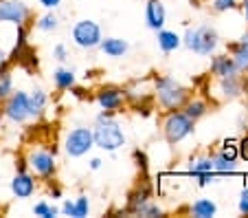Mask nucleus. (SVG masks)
<instances>
[{
  "mask_svg": "<svg viewBox=\"0 0 248 218\" xmlns=\"http://www.w3.org/2000/svg\"><path fill=\"white\" fill-rule=\"evenodd\" d=\"M152 95L165 110H180L185 101L191 97V90L185 84H180L171 75H156L152 80Z\"/></svg>",
  "mask_w": 248,
  "mask_h": 218,
  "instance_id": "nucleus-1",
  "label": "nucleus"
},
{
  "mask_svg": "<svg viewBox=\"0 0 248 218\" xmlns=\"http://www.w3.org/2000/svg\"><path fill=\"white\" fill-rule=\"evenodd\" d=\"M183 47L193 51L196 55L209 57L217 51L220 47V35H217L216 27L211 24H200V27H187L183 35Z\"/></svg>",
  "mask_w": 248,
  "mask_h": 218,
  "instance_id": "nucleus-2",
  "label": "nucleus"
},
{
  "mask_svg": "<svg viewBox=\"0 0 248 218\" xmlns=\"http://www.w3.org/2000/svg\"><path fill=\"white\" fill-rule=\"evenodd\" d=\"M93 137H94V148H99L103 152H110V154H114L119 148L125 146V130L117 121V117L94 121Z\"/></svg>",
  "mask_w": 248,
  "mask_h": 218,
  "instance_id": "nucleus-3",
  "label": "nucleus"
},
{
  "mask_svg": "<svg viewBox=\"0 0 248 218\" xmlns=\"http://www.w3.org/2000/svg\"><path fill=\"white\" fill-rule=\"evenodd\" d=\"M160 128H163V137L169 146H178L196 133V121L189 119L183 110H167Z\"/></svg>",
  "mask_w": 248,
  "mask_h": 218,
  "instance_id": "nucleus-4",
  "label": "nucleus"
},
{
  "mask_svg": "<svg viewBox=\"0 0 248 218\" xmlns=\"http://www.w3.org/2000/svg\"><path fill=\"white\" fill-rule=\"evenodd\" d=\"M27 166L29 172L35 174L38 179L44 181H53L57 174V159H55V150H46V148H31L27 157Z\"/></svg>",
  "mask_w": 248,
  "mask_h": 218,
  "instance_id": "nucleus-5",
  "label": "nucleus"
},
{
  "mask_svg": "<svg viewBox=\"0 0 248 218\" xmlns=\"http://www.w3.org/2000/svg\"><path fill=\"white\" fill-rule=\"evenodd\" d=\"M94 148V137L90 126H75L73 130H68L64 137V152L70 159H81L86 157L90 150Z\"/></svg>",
  "mask_w": 248,
  "mask_h": 218,
  "instance_id": "nucleus-6",
  "label": "nucleus"
},
{
  "mask_svg": "<svg viewBox=\"0 0 248 218\" xmlns=\"http://www.w3.org/2000/svg\"><path fill=\"white\" fill-rule=\"evenodd\" d=\"M70 38L75 42L77 49H84V51H93V49L99 47L103 38V31L99 27V22L90 18H84V20H77L70 29Z\"/></svg>",
  "mask_w": 248,
  "mask_h": 218,
  "instance_id": "nucleus-7",
  "label": "nucleus"
},
{
  "mask_svg": "<svg viewBox=\"0 0 248 218\" xmlns=\"http://www.w3.org/2000/svg\"><path fill=\"white\" fill-rule=\"evenodd\" d=\"M2 117L11 123H27L31 119L29 113V93L27 90H14L0 106Z\"/></svg>",
  "mask_w": 248,
  "mask_h": 218,
  "instance_id": "nucleus-8",
  "label": "nucleus"
},
{
  "mask_svg": "<svg viewBox=\"0 0 248 218\" xmlns=\"http://www.w3.org/2000/svg\"><path fill=\"white\" fill-rule=\"evenodd\" d=\"M31 20V7L22 0H0V24L27 27Z\"/></svg>",
  "mask_w": 248,
  "mask_h": 218,
  "instance_id": "nucleus-9",
  "label": "nucleus"
},
{
  "mask_svg": "<svg viewBox=\"0 0 248 218\" xmlns=\"http://www.w3.org/2000/svg\"><path fill=\"white\" fill-rule=\"evenodd\" d=\"M213 90L216 93H211V95L217 97L220 101H233L246 90V77H244V73L233 77H220V80H216Z\"/></svg>",
  "mask_w": 248,
  "mask_h": 218,
  "instance_id": "nucleus-10",
  "label": "nucleus"
},
{
  "mask_svg": "<svg viewBox=\"0 0 248 218\" xmlns=\"http://www.w3.org/2000/svg\"><path fill=\"white\" fill-rule=\"evenodd\" d=\"M94 101L101 110H110V113H119L125 101V90L119 86H101L94 95Z\"/></svg>",
  "mask_w": 248,
  "mask_h": 218,
  "instance_id": "nucleus-11",
  "label": "nucleus"
},
{
  "mask_svg": "<svg viewBox=\"0 0 248 218\" xmlns=\"http://www.w3.org/2000/svg\"><path fill=\"white\" fill-rule=\"evenodd\" d=\"M9 190L14 194V199L24 201V199H31L35 192H38V181H35V174L31 172H16L14 179L9 181Z\"/></svg>",
  "mask_w": 248,
  "mask_h": 218,
  "instance_id": "nucleus-12",
  "label": "nucleus"
},
{
  "mask_svg": "<svg viewBox=\"0 0 248 218\" xmlns=\"http://www.w3.org/2000/svg\"><path fill=\"white\" fill-rule=\"evenodd\" d=\"M152 196H154V190H152V183L150 181H140L139 185H136L134 190L127 194V205H125V212L127 214H139V209L143 207V205L147 203V201H152Z\"/></svg>",
  "mask_w": 248,
  "mask_h": 218,
  "instance_id": "nucleus-13",
  "label": "nucleus"
},
{
  "mask_svg": "<svg viewBox=\"0 0 248 218\" xmlns=\"http://www.w3.org/2000/svg\"><path fill=\"white\" fill-rule=\"evenodd\" d=\"M209 73L216 77V80H220V77L239 75L233 57H231L229 53H213V55H211V64H209Z\"/></svg>",
  "mask_w": 248,
  "mask_h": 218,
  "instance_id": "nucleus-14",
  "label": "nucleus"
},
{
  "mask_svg": "<svg viewBox=\"0 0 248 218\" xmlns=\"http://www.w3.org/2000/svg\"><path fill=\"white\" fill-rule=\"evenodd\" d=\"M145 22L152 31H160L167 22V9L163 0H145Z\"/></svg>",
  "mask_w": 248,
  "mask_h": 218,
  "instance_id": "nucleus-15",
  "label": "nucleus"
},
{
  "mask_svg": "<svg viewBox=\"0 0 248 218\" xmlns=\"http://www.w3.org/2000/svg\"><path fill=\"white\" fill-rule=\"evenodd\" d=\"M156 44H158V49L165 55H171V53H176L183 47V35H178L176 31H169V29L163 27L160 31H156Z\"/></svg>",
  "mask_w": 248,
  "mask_h": 218,
  "instance_id": "nucleus-16",
  "label": "nucleus"
},
{
  "mask_svg": "<svg viewBox=\"0 0 248 218\" xmlns=\"http://www.w3.org/2000/svg\"><path fill=\"white\" fill-rule=\"evenodd\" d=\"M99 51L103 53L106 57H112V60H119V57H123L127 51H130V44H127V40L123 38H101V42H99Z\"/></svg>",
  "mask_w": 248,
  "mask_h": 218,
  "instance_id": "nucleus-17",
  "label": "nucleus"
},
{
  "mask_svg": "<svg viewBox=\"0 0 248 218\" xmlns=\"http://www.w3.org/2000/svg\"><path fill=\"white\" fill-rule=\"evenodd\" d=\"M46 106H48V93L44 88H40V86H35L29 93V113H31V119L42 117Z\"/></svg>",
  "mask_w": 248,
  "mask_h": 218,
  "instance_id": "nucleus-18",
  "label": "nucleus"
},
{
  "mask_svg": "<svg viewBox=\"0 0 248 218\" xmlns=\"http://www.w3.org/2000/svg\"><path fill=\"white\" fill-rule=\"evenodd\" d=\"M231 57L239 73H248V34H244L239 42L231 44Z\"/></svg>",
  "mask_w": 248,
  "mask_h": 218,
  "instance_id": "nucleus-19",
  "label": "nucleus"
},
{
  "mask_svg": "<svg viewBox=\"0 0 248 218\" xmlns=\"http://www.w3.org/2000/svg\"><path fill=\"white\" fill-rule=\"evenodd\" d=\"M53 86H55L57 90H70L73 86L77 84V75L73 68H66V67H57L55 71H53Z\"/></svg>",
  "mask_w": 248,
  "mask_h": 218,
  "instance_id": "nucleus-20",
  "label": "nucleus"
},
{
  "mask_svg": "<svg viewBox=\"0 0 248 218\" xmlns=\"http://www.w3.org/2000/svg\"><path fill=\"white\" fill-rule=\"evenodd\" d=\"M206 154L211 157V163H213V172H216L217 176H229V174H233V172L237 170V161H231V159L222 157L217 150H209Z\"/></svg>",
  "mask_w": 248,
  "mask_h": 218,
  "instance_id": "nucleus-21",
  "label": "nucleus"
},
{
  "mask_svg": "<svg viewBox=\"0 0 248 218\" xmlns=\"http://www.w3.org/2000/svg\"><path fill=\"white\" fill-rule=\"evenodd\" d=\"M185 115H187L189 119H193V121H198V119H202L206 113H209V101L202 100V97H189L187 101H185L183 108Z\"/></svg>",
  "mask_w": 248,
  "mask_h": 218,
  "instance_id": "nucleus-22",
  "label": "nucleus"
},
{
  "mask_svg": "<svg viewBox=\"0 0 248 218\" xmlns=\"http://www.w3.org/2000/svg\"><path fill=\"white\" fill-rule=\"evenodd\" d=\"M187 212L191 214L193 218H213L217 214V205L211 199H198L189 205Z\"/></svg>",
  "mask_w": 248,
  "mask_h": 218,
  "instance_id": "nucleus-23",
  "label": "nucleus"
},
{
  "mask_svg": "<svg viewBox=\"0 0 248 218\" xmlns=\"http://www.w3.org/2000/svg\"><path fill=\"white\" fill-rule=\"evenodd\" d=\"M187 172L191 176H200V174H206V172H213L211 157L209 154H196V157H191L187 163Z\"/></svg>",
  "mask_w": 248,
  "mask_h": 218,
  "instance_id": "nucleus-24",
  "label": "nucleus"
},
{
  "mask_svg": "<svg viewBox=\"0 0 248 218\" xmlns=\"http://www.w3.org/2000/svg\"><path fill=\"white\" fill-rule=\"evenodd\" d=\"M14 93V75L9 71V64L0 67V104Z\"/></svg>",
  "mask_w": 248,
  "mask_h": 218,
  "instance_id": "nucleus-25",
  "label": "nucleus"
},
{
  "mask_svg": "<svg viewBox=\"0 0 248 218\" xmlns=\"http://www.w3.org/2000/svg\"><path fill=\"white\" fill-rule=\"evenodd\" d=\"M57 27H60V16H57L55 11H46L44 16H40V18L35 20V29L42 31V34H53Z\"/></svg>",
  "mask_w": 248,
  "mask_h": 218,
  "instance_id": "nucleus-26",
  "label": "nucleus"
},
{
  "mask_svg": "<svg viewBox=\"0 0 248 218\" xmlns=\"http://www.w3.org/2000/svg\"><path fill=\"white\" fill-rule=\"evenodd\" d=\"M33 214L40 218H55L57 214H60V207L51 205L48 201H38V203L33 205Z\"/></svg>",
  "mask_w": 248,
  "mask_h": 218,
  "instance_id": "nucleus-27",
  "label": "nucleus"
},
{
  "mask_svg": "<svg viewBox=\"0 0 248 218\" xmlns=\"http://www.w3.org/2000/svg\"><path fill=\"white\" fill-rule=\"evenodd\" d=\"M217 152H220L222 157L231 159V161H239V157H237V143H235V139H224V141L217 146Z\"/></svg>",
  "mask_w": 248,
  "mask_h": 218,
  "instance_id": "nucleus-28",
  "label": "nucleus"
},
{
  "mask_svg": "<svg viewBox=\"0 0 248 218\" xmlns=\"http://www.w3.org/2000/svg\"><path fill=\"white\" fill-rule=\"evenodd\" d=\"M165 214V209L160 207L158 203H156V201H147L145 205H143V207L139 209V214H136V216H145V218H156V216H163Z\"/></svg>",
  "mask_w": 248,
  "mask_h": 218,
  "instance_id": "nucleus-29",
  "label": "nucleus"
},
{
  "mask_svg": "<svg viewBox=\"0 0 248 218\" xmlns=\"http://www.w3.org/2000/svg\"><path fill=\"white\" fill-rule=\"evenodd\" d=\"M73 203H75V218H86L90 214V201L86 194H79Z\"/></svg>",
  "mask_w": 248,
  "mask_h": 218,
  "instance_id": "nucleus-30",
  "label": "nucleus"
},
{
  "mask_svg": "<svg viewBox=\"0 0 248 218\" xmlns=\"http://www.w3.org/2000/svg\"><path fill=\"white\" fill-rule=\"evenodd\" d=\"M237 7V0H213L211 2V9L216 14H226V11H233Z\"/></svg>",
  "mask_w": 248,
  "mask_h": 218,
  "instance_id": "nucleus-31",
  "label": "nucleus"
},
{
  "mask_svg": "<svg viewBox=\"0 0 248 218\" xmlns=\"http://www.w3.org/2000/svg\"><path fill=\"white\" fill-rule=\"evenodd\" d=\"M235 143H237V157L248 163V134L246 137H239Z\"/></svg>",
  "mask_w": 248,
  "mask_h": 218,
  "instance_id": "nucleus-32",
  "label": "nucleus"
},
{
  "mask_svg": "<svg viewBox=\"0 0 248 218\" xmlns=\"http://www.w3.org/2000/svg\"><path fill=\"white\" fill-rule=\"evenodd\" d=\"M53 57H55L57 62H66L68 60V47H66L64 42L55 44V47H53Z\"/></svg>",
  "mask_w": 248,
  "mask_h": 218,
  "instance_id": "nucleus-33",
  "label": "nucleus"
},
{
  "mask_svg": "<svg viewBox=\"0 0 248 218\" xmlns=\"http://www.w3.org/2000/svg\"><path fill=\"white\" fill-rule=\"evenodd\" d=\"M237 209H239V212H242V214H246V216H248V185H244L242 194H239Z\"/></svg>",
  "mask_w": 248,
  "mask_h": 218,
  "instance_id": "nucleus-34",
  "label": "nucleus"
},
{
  "mask_svg": "<svg viewBox=\"0 0 248 218\" xmlns=\"http://www.w3.org/2000/svg\"><path fill=\"white\" fill-rule=\"evenodd\" d=\"M60 214H62V216H73V218H75V203H73L70 199H66L64 203L60 205Z\"/></svg>",
  "mask_w": 248,
  "mask_h": 218,
  "instance_id": "nucleus-35",
  "label": "nucleus"
},
{
  "mask_svg": "<svg viewBox=\"0 0 248 218\" xmlns=\"http://www.w3.org/2000/svg\"><path fill=\"white\" fill-rule=\"evenodd\" d=\"M134 159H136V166L143 168V172H147V157H145V154L136 150V152H134Z\"/></svg>",
  "mask_w": 248,
  "mask_h": 218,
  "instance_id": "nucleus-36",
  "label": "nucleus"
},
{
  "mask_svg": "<svg viewBox=\"0 0 248 218\" xmlns=\"http://www.w3.org/2000/svg\"><path fill=\"white\" fill-rule=\"evenodd\" d=\"M40 5H42L46 11H55L57 7L62 5V0H40Z\"/></svg>",
  "mask_w": 248,
  "mask_h": 218,
  "instance_id": "nucleus-37",
  "label": "nucleus"
},
{
  "mask_svg": "<svg viewBox=\"0 0 248 218\" xmlns=\"http://www.w3.org/2000/svg\"><path fill=\"white\" fill-rule=\"evenodd\" d=\"M48 194H51L53 199H62V187H60V185H55V181L48 185Z\"/></svg>",
  "mask_w": 248,
  "mask_h": 218,
  "instance_id": "nucleus-38",
  "label": "nucleus"
},
{
  "mask_svg": "<svg viewBox=\"0 0 248 218\" xmlns=\"http://www.w3.org/2000/svg\"><path fill=\"white\" fill-rule=\"evenodd\" d=\"M101 166H103V159H99V157L90 159V170H99Z\"/></svg>",
  "mask_w": 248,
  "mask_h": 218,
  "instance_id": "nucleus-39",
  "label": "nucleus"
},
{
  "mask_svg": "<svg viewBox=\"0 0 248 218\" xmlns=\"http://www.w3.org/2000/svg\"><path fill=\"white\" fill-rule=\"evenodd\" d=\"M242 11H244V18L248 22V0H242Z\"/></svg>",
  "mask_w": 248,
  "mask_h": 218,
  "instance_id": "nucleus-40",
  "label": "nucleus"
},
{
  "mask_svg": "<svg viewBox=\"0 0 248 218\" xmlns=\"http://www.w3.org/2000/svg\"><path fill=\"white\" fill-rule=\"evenodd\" d=\"M246 113H248V101H246Z\"/></svg>",
  "mask_w": 248,
  "mask_h": 218,
  "instance_id": "nucleus-41",
  "label": "nucleus"
}]
</instances>
